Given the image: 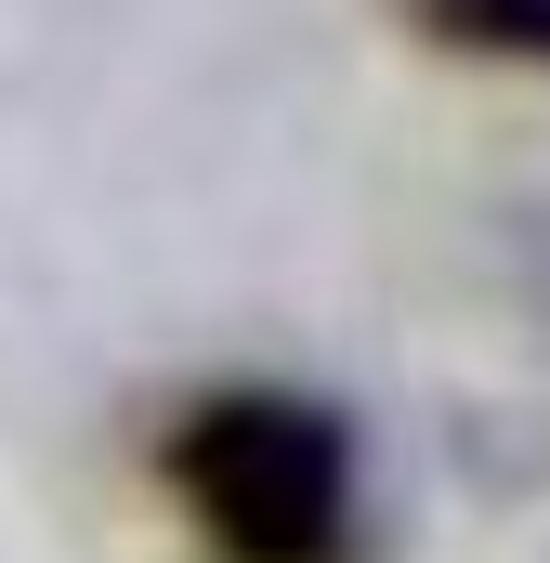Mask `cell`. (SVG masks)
<instances>
[{
    "instance_id": "6da1fadb",
    "label": "cell",
    "mask_w": 550,
    "mask_h": 563,
    "mask_svg": "<svg viewBox=\"0 0 550 563\" xmlns=\"http://www.w3.org/2000/svg\"><path fill=\"white\" fill-rule=\"evenodd\" d=\"M170 498L197 511V538L223 563H341L354 551V445L301 394H210L170 432Z\"/></svg>"
},
{
    "instance_id": "7a4b0ae2",
    "label": "cell",
    "mask_w": 550,
    "mask_h": 563,
    "mask_svg": "<svg viewBox=\"0 0 550 563\" xmlns=\"http://www.w3.org/2000/svg\"><path fill=\"white\" fill-rule=\"evenodd\" d=\"M446 26H472V40H512V53H550V0H432Z\"/></svg>"
}]
</instances>
